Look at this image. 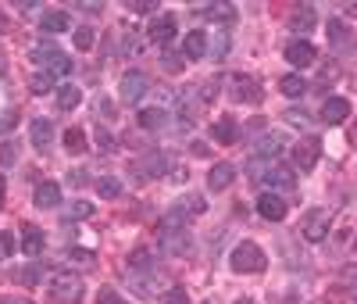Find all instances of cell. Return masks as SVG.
I'll return each instance as SVG.
<instances>
[{"label":"cell","instance_id":"40","mask_svg":"<svg viewBox=\"0 0 357 304\" xmlns=\"http://www.w3.org/2000/svg\"><path fill=\"white\" fill-rule=\"evenodd\" d=\"M68 254H72V261H79V265H93V254L86 247H72Z\"/></svg>","mask_w":357,"mask_h":304},{"label":"cell","instance_id":"12","mask_svg":"<svg viewBox=\"0 0 357 304\" xmlns=\"http://www.w3.org/2000/svg\"><path fill=\"white\" fill-rule=\"evenodd\" d=\"M314 47L307 44V39H293V44H286V61L289 65H297V68H307V65H314Z\"/></svg>","mask_w":357,"mask_h":304},{"label":"cell","instance_id":"48","mask_svg":"<svg viewBox=\"0 0 357 304\" xmlns=\"http://www.w3.org/2000/svg\"><path fill=\"white\" fill-rule=\"evenodd\" d=\"M354 251H357V236H354Z\"/></svg>","mask_w":357,"mask_h":304},{"label":"cell","instance_id":"42","mask_svg":"<svg viewBox=\"0 0 357 304\" xmlns=\"http://www.w3.org/2000/svg\"><path fill=\"white\" fill-rule=\"evenodd\" d=\"M225 50H229V39H225V36H218V39H215V57H222Z\"/></svg>","mask_w":357,"mask_h":304},{"label":"cell","instance_id":"33","mask_svg":"<svg viewBox=\"0 0 357 304\" xmlns=\"http://www.w3.org/2000/svg\"><path fill=\"white\" fill-rule=\"evenodd\" d=\"M93 39H97V36H93V29H86V26L75 29V47H79V50H90V47H93Z\"/></svg>","mask_w":357,"mask_h":304},{"label":"cell","instance_id":"1","mask_svg":"<svg viewBox=\"0 0 357 304\" xmlns=\"http://www.w3.org/2000/svg\"><path fill=\"white\" fill-rule=\"evenodd\" d=\"M229 265H233L236 272H264L268 258H264V251L258 247L254 240H243V243H236V251H233V258H229Z\"/></svg>","mask_w":357,"mask_h":304},{"label":"cell","instance_id":"4","mask_svg":"<svg viewBox=\"0 0 357 304\" xmlns=\"http://www.w3.org/2000/svg\"><path fill=\"white\" fill-rule=\"evenodd\" d=\"M322 158V140L318 136H304L297 147H293V165H297L300 172H311L314 165H318Z\"/></svg>","mask_w":357,"mask_h":304},{"label":"cell","instance_id":"27","mask_svg":"<svg viewBox=\"0 0 357 304\" xmlns=\"http://www.w3.org/2000/svg\"><path fill=\"white\" fill-rule=\"evenodd\" d=\"M97 193H100L104 200H115V197L122 193V182H118L115 175H104V179H97Z\"/></svg>","mask_w":357,"mask_h":304},{"label":"cell","instance_id":"16","mask_svg":"<svg viewBox=\"0 0 357 304\" xmlns=\"http://www.w3.org/2000/svg\"><path fill=\"white\" fill-rule=\"evenodd\" d=\"M211 136H215V144H222V147L236 144V136H240V126H236V118L222 115V118L215 122V126H211Z\"/></svg>","mask_w":357,"mask_h":304},{"label":"cell","instance_id":"25","mask_svg":"<svg viewBox=\"0 0 357 304\" xmlns=\"http://www.w3.org/2000/svg\"><path fill=\"white\" fill-rule=\"evenodd\" d=\"M279 90L286 93V97H304V90H307V83L293 72V75H282V83H279Z\"/></svg>","mask_w":357,"mask_h":304},{"label":"cell","instance_id":"17","mask_svg":"<svg viewBox=\"0 0 357 304\" xmlns=\"http://www.w3.org/2000/svg\"><path fill=\"white\" fill-rule=\"evenodd\" d=\"M22 251H26L29 258H39V254H44V229L22 226Z\"/></svg>","mask_w":357,"mask_h":304},{"label":"cell","instance_id":"20","mask_svg":"<svg viewBox=\"0 0 357 304\" xmlns=\"http://www.w3.org/2000/svg\"><path fill=\"white\" fill-rule=\"evenodd\" d=\"M61 205V187L57 182H39L36 187V208H57Z\"/></svg>","mask_w":357,"mask_h":304},{"label":"cell","instance_id":"43","mask_svg":"<svg viewBox=\"0 0 357 304\" xmlns=\"http://www.w3.org/2000/svg\"><path fill=\"white\" fill-rule=\"evenodd\" d=\"M15 122H18V115H8L4 122H0V133H4V129H11V126H15Z\"/></svg>","mask_w":357,"mask_h":304},{"label":"cell","instance_id":"3","mask_svg":"<svg viewBox=\"0 0 357 304\" xmlns=\"http://www.w3.org/2000/svg\"><path fill=\"white\" fill-rule=\"evenodd\" d=\"M32 61L44 65V72H50V75H68L72 72V57L65 50H57V47H36Z\"/></svg>","mask_w":357,"mask_h":304},{"label":"cell","instance_id":"13","mask_svg":"<svg viewBox=\"0 0 357 304\" xmlns=\"http://www.w3.org/2000/svg\"><path fill=\"white\" fill-rule=\"evenodd\" d=\"M204 54H207V32H204V29L186 32V39H182V57H186V61H200Z\"/></svg>","mask_w":357,"mask_h":304},{"label":"cell","instance_id":"24","mask_svg":"<svg viewBox=\"0 0 357 304\" xmlns=\"http://www.w3.org/2000/svg\"><path fill=\"white\" fill-rule=\"evenodd\" d=\"M289 26L293 29H297V32H307L311 26H314V8H297V11H293V18H289Z\"/></svg>","mask_w":357,"mask_h":304},{"label":"cell","instance_id":"11","mask_svg":"<svg viewBox=\"0 0 357 304\" xmlns=\"http://www.w3.org/2000/svg\"><path fill=\"white\" fill-rule=\"evenodd\" d=\"M258 215L268 222H282L286 218V200L279 193H261L258 197Z\"/></svg>","mask_w":357,"mask_h":304},{"label":"cell","instance_id":"41","mask_svg":"<svg viewBox=\"0 0 357 304\" xmlns=\"http://www.w3.org/2000/svg\"><path fill=\"white\" fill-rule=\"evenodd\" d=\"M15 158H18V147H11V144H4V147H0V161H4V165H11Z\"/></svg>","mask_w":357,"mask_h":304},{"label":"cell","instance_id":"14","mask_svg":"<svg viewBox=\"0 0 357 304\" xmlns=\"http://www.w3.org/2000/svg\"><path fill=\"white\" fill-rule=\"evenodd\" d=\"M233 179H236V165H229V161H218V165L207 172V187L218 193V190H225V187H233Z\"/></svg>","mask_w":357,"mask_h":304},{"label":"cell","instance_id":"49","mask_svg":"<svg viewBox=\"0 0 357 304\" xmlns=\"http://www.w3.org/2000/svg\"><path fill=\"white\" fill-rule=\"evenodd\" d=\"M354 297H357V287H354Z\"/></svg>","mask_w":357,"mask_h":304},{"label":"cell","instance_id":"22","mask_svg":"<svg viewBox=\"0 0 357 304\" xmlns=\"http://www.w3.org/2000/svg\"><path fill=\"white\" fill-rule=\"evenodd\" d=\"M82 104V90L79 86H61L57 90V108L61 111H72V108H79Z\"/></svg>","mask_w":357,"mask_h":304},{"label":"cell","instance_id":"26","mask_svg":"<svg viewBox=\"0 0 357 304\" xmlns=\"http://www.w3.org/2000/svg\"><path fill=\"white\" fill-rule=\"evenodd\" d=\"M86 147H90V144H86V133H82V129H68V133H65V151H68V154H82Z\"/></svg>","mask_w":357,"mask_h":304},{"label":"cell","instance_id":"5","mask_svg":"<svg viewBox=\"0 0 357 304\" xmlns=\"http://www.w3.org/2000/svg\"><path fill=\"white\" fill-rule=\"evenodd\" d=\"M229 93H233V100H243V104H261L264 90L258 86V79L250 75H233L229 79Z\"/></svg>","mask_w":357,"mask_h":304},{"label":"cell","instance_id":"15","mask_svg":"<svg viewBox=\"0 0 357 304\" xmlns=\"http://www.w3.org/2000/svg\"><path fill=\"white\" fill-rule=\"evenodd\" d=\"M39 29H44V32H65V29H72V15L61 11V8L44 11V15H39Z\"/></svg>","mask_w":357,"mask_h":304},{"label":"cell","instance_id":"30","mask_svg":"<svg viewBox=\"0 0 357 304\" xmlns=\"http://www.w3.org/2000/svg\"><path fill=\"white\" fill-rule=\"evenodd\" d=\"M29 90H32V93H50V90H54V75H50V72L32 75V79H29Z\"/></svg>","mask_w":357,"mask_h":304},{"label":"cell","instance_id":"50","mask_svg":"<svg viewBox=\"0 0 357 304\" xmlns=\"http://www.w3.org/2000/svg\"><path fill=\"white\" fill-rule=\"evenodd\" d=\"M207 304H215V301H207Z\"/></svg>","mask_w":357,"mask_h":304},{"label":"cell","instance_id":"29","mask_svg":"<svg viewBox=\"0 0 357 304\" xmlns=\"http://www.w3.org/2000/svg\"><path fill=\"white\" fill-rule=\"evenodd\" d=\"M261 158H276L279 151H282V136H264V140H258V147H254Z\"/></svg>","mask_w":357,"mask_h":304},{"label":"cell","instance_id":"44","mask_svg":"<svg viewBox=\"0 0 357 304\" xmlns=\"http://www.w3.org/2000/svg\"><path fill=\"white\" fill-rule=\"evenodd\" d=\"M0 304H32L29 297H8V301H0Z\"/></svg>","mask_w":357,"mask_h":304},{"label":"cell","instance_id":"8","mask_svg":"<svg viewBox=\"0 0 357 304\" xmlns=\"http://www.w3.org/2000/svg\"><path fill=\"white\" fill-rule=\"evenodd\" d=\"M304 236L311 240V243H318V240H325L329 236V211H322V208H311L307 215H304Z\"/></svg>","mask_w":357,"mask_h":304},{"label":"cell","instance_id":"31","mask_svg":"<svg viewBox=\"0 0 357 304\" xmlns=\"http://www.w3.org/2000/svg\"><path fill=\"white\" fill-rule=\"evenodd\" d=\"M129 265L143 272V269H151V265H154V258H151V251H146V247H136V251L129 254Z\"/></svg>","mask_w":357,"mask_h":304},{"label":"cell","instance_id":"6","mask_svg":"<svg viewBox=\"0 0 357 304\" xmlns=\"http://www.w3.org/2000/svg\"><path fill=\"white\" fill-rule=\"evenodd\" d=\"M146 90H151V75H146V72L133 68V72H125V75H122V100L136 104V100H139Z\"/></svg>","mask_w":357,"mask_h":304},{"label":"cell","instance_id":"38","mask_svg":"<svg viewBox=\"0 0 357 304\" xmlns=\"http://www.w3.org/2000/svg\"><path fill=\"white\" fill-rule=\"evenodd\" d=\"M18 279H22V283H29V287H32V283H39V279H44V269H39V265H29V269H22V272H18Z\"/></svg>","mask_w":357,"mask_h":304},{"label":"cell","instance_id":"34","mask_svg":"<svg viewBox=\"0 0 357 304\" xmlns=\"http://www.w3.org/2000/svg\"><path fill=\"white\" fill-rule=\"evenodd\" d=\"M97 304H125V301H122V294H118V290L100 287V290H97Z\"/></svg>","mask_w":357,"mask_h":304},{"label":"cell","instance_id":"37","mask_svg":"<svg viewBox=\"0 0 357 304\" xmlns=\"http://www.w3.org/2000/svg\"><path fill=\"white\" fill-rule=\"evenodd\" d=\"M97 147H100L104 154H111V151H115V136H111L108 129H97Z\"/></svg>","mask_w":357,"mask_h":304},{"label":"cell","instance_id":"39","mask_svg":"<svg viewBox=\"0 0 357 304\" xmlns=\"http://www.w3.org/2000/svg\"><path fill=\"white\" fill-rule=\"evenodd\" d=\"M15 254V236L11 233H0V261Z\"/></svg>","mask_w":357,"mask_h":304},{"label":"cell","instance_id":"28","mask_svg":"<svg viewBox=\"0 0 357 304\" xmlns=\"http://www.w3.org/2000/svg\"><path fill=\"white\" fill-rule=\"evenodd\" d=\"M204 15L211 18V22H233V18H236V8H229V4H211V8H204Z\"/></svg>","mask_w":357,"mask_h":304},{"label":"cell","instance_id":"46","mask_svg":"<svg viewBox=\"0 0 357 304\" xmlns=\"http://www.w3.org/2000/svg\"><path fill=\"white\" fill-rule=\"evenodd\" d=\"M350 140H354V144H357V126H354V133H350Z\"/></svg>","mask_w":357,"mask_h":304},{"label":"cell","instance_id":"23","mask_svg":"<svg viewBox=\"0 0 357 304\" xmlns=\"http://www.w3.org/2000/svg\"><path fill=\"white\" fill-rule=\"evenodd\" d=\"M164 122H168V115H164L161 108H143V111H139V126H143V129H161Z\"/></svg>","mask_w":357,"mask_h":304},{"label":"cell","instance_id":"45","mask_svg":"<svg viewBox=\"0 0 357 304\" xmlns=\"http://www.w3.org/2000/svg\"><path fill=\"white\" fill-rule=\"evenodd\" d=\"M4 190H8V182H4V175H0V208H4Z\"/></svg>","mask_w":357,"mask_h":304},{"label":"cell","instance_id":"32","mask_svg":"<svg viewBox=\"0 0 357 304\" xmlns=\"http://www.w3.org/2000/svg\"><path fill=\"white\" fill-rule=\"evenodd\" d=\"M161 304H190V294H186V287H168Z\"/></svg>","mask_w":357,"mask_h":304},{"label":"cell","instance_id":"21","mask_svg":"<svg viewBox=\"0 0 357 304\" xmlns=\"http://www.w3.org/2000/svg\"><path fill=\"white\" fill-rule=\"evenodd\" d=\"M325 32H329V44H336V47H347L350 39H354V32L347 29V22H340V18H332Z\"/></svg>","mask_w":357,"mask_h":304},{"label":"cell","instance_id":"9","mask_svg":"<svg viewBox=\"0 0 357 304\" xmlns=\"http://www.w3.org/2000/svg\"><path fill=\"white\" fill-rule=\"evenodd\" d=\"M347 118H350V100L347 97H329L322 104V122L325 126H343Z\"/></svg>","mask_w":357,"mask_h":304},{"label":"cell","instance_id":"10","mask_svg":"<svg viewBox=\"0 0 357 304\" xmlns=\"http://www.w3.org/2000/svg\"><path fill=\"white\" fill-rule=\"evenodd\" d=\"M146 36H151L154 44H172V39H175V15H154Z\"/></svg>","mask_w":357,"mask_h":304},{"label":"cell","instance_id":"18","mask_svg":"<svg viewBox=\"0 0 357 304\" xmlns=\"http://www.w3.org/2000/svg\"><path fill=\"white\" fill-rule=\"evenodd\" d=\"M164 169H168V154H161V151H151L143 161H139V172L146 175V179H154V175H164Z\"/></svg>","mask_w":357,"mask_h":304},{"label":"cell","instance_id":"36","mask_svg":"<svg viewBox=\"0 0 357 304\" xmlns=\"http://www.w3.org/2000/svg\"><path fill=\"white\" fill-rule=\"evenodd\" d=\"M129 11H136V15H154V11H157V0H129Z\"/></svg>","mask_w":357,"mask_h":304},{"label":"cell","instance_id":"7","mask_svg":"<svg viewBox=\"0 0 357 304\" xmlns=\"http://www.w3.org/2000/svg\"><path fill=\"white\" fill-rule=\"evenodd\" d=\"M258 179L264 182V187H271V193H276V190H293V187H297V172L286 169V165H268V172H261Z\"/></svg>","mask_w":357,"mask_h":304},{"label":"cell","instance_id":"19","mask_svg":"<svg viewBox=\"0 0 357 304\" xmlns=\"http://www.w3.org/2000/svg\"><path fill=\"white\" fill-rule=\"evenodd\" d=\"M29 133H32V147H36V151H47V147H50V140H54V126H50L47 118H36Z\"/></svg>","mask_w":357,"mask_h":304},{"label":"cell","instance_id":"35","mask_svg":"<svg viewBox=\"0 0 357 304\" xmlns=\"http://www.w3.org/2000/svg\"><path fill=\"white\" fill-rule=\"evenodd\" d=\"M93 215V205L90 200H75V205L68 208V218H90Z\"/></svg>","mask_w":357,"mask_h":304},{"label":"cell","instance_id":"47","mask_svg":"<svg viewBox=\"0 0 357 304\" xmlns=\"http://www.w3.org/2000/svg\"><path fill=\"white\" fill-rule=\"evenodd\" d=\"M236 304H254V301H236Z\"/></svg>","mask_w":357,"mask_h":304},{"label":"cell","instance_id":"2","mask_svg":"<svg viewBox=\"0 0 357 304\" xmlns=\"http://www.w3.org/2000/svg\"><path fill=\"white\" fill-rule=\"evenodd\" d=\"M50 297L57 304H79L82 301V279L72 272H54L50 276Z\"/></svg>","mask_w":357,"mask_h":304}]
</instances>
